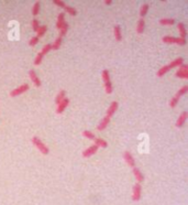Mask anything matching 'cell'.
<instances>
[{"mask_svg": "<svg viewBox=\"0 0 188 205\" xmlns=\"http://www.w3.org/2000/svg\"><path fill=\"white\" fill-rule=\"evenodd\" d=\"M65 23V12H62L57 16V21H56V29H61L63 24Z\"/></svg>", "mask_w": 188, "mask_h": 205, "instance_id": "cell-16", "label": "cell"}, {"mask_svg": "<svg viewBox=\"0 0 188 205\" xmlns=\"http://www.w3.org/2000/svg\"><path fill=\"white\" fill-rule=\"evenodd\" d=\"M64 10H65L66 13H69L70 16H76V15H77V10H76V9L73 8V7H70V6H67V4L65 6Z\"/></svg>", "mask_w": 188, "mask_h": 205, "instance_id": "cell-26", "label": "cell"}, {"mask_svg": "<svg viewBox=\"0 0 188 205\" xmlns=\"http://www.w3.org/2000/svg\"><path fill=\"white\" fill-rule=\"evenodd\" d=\"M32 142H33V144H34L35 147L38 148V150L42 152L43 155H49L50 149L47 148V146H45V144L42 142V140L40 139L38 136H34V137L32 138Z\"/></svg>", "mask_w": 188, "mask_h": 205, "instance_id": "cell-1", "label": "cell"}, {"mask_svg": "<svg viewBox=\"0 0 188 205\" xmlns=\"http://www.w3.org/2000/svg\"><path fill=\"white\" fill-rule=\"evenodd\" d=\"M68 104H69V99L66 97V98H64V99L57 105V107H56V114H62V112L65 110L66 107L68 106Z\"/></svg>", "mask_w": 188, "mask_h": 205, "instance_id": "cell-11", "label": "cell"}, {"mask_svg": "<svg viewBox=\"0 0 188 205\" xmlns=\"http://www.w3.org/2000/svg\"><path fill=\"white\" fill-rule=\"evenodd\" d=\"M101 76H102V81L106 83V82L110 81V74H109V71L108 70H104L102 73H101Z\"/></svg>", "mask_w": 188, "mask_h": 205, "instance_id": "cell-33", "label": "cell"}, {"mask_svg": "<svg viewBox=\"0 0 188 205\" xmlns=\"http://www.w3.org/2000/svg\"><path fill=\"white\" fill-rule=\"evenodd\" d=\"M53 4L58 6V7H61V8H65V6H66L65 2L62 1V0H53Z\"/></svg>", "mask_w": 188, "mask_h": 205, "instance_id": "cell-37", "label": "cell"}, {"mask_svg": "<svg viewBox=\"0 0 188 205\" xmlns=\"http://www.w3.org/2000/svg\"><path fill=\"white\" fill-rule=\"evenodd\" d=\"M177 28H178V32H179V34H181V36H179V38L186 40V36H187V30H186V26H185L183 22H179V23L177 24Z\"/></svg>", "mask_w": 188, "mask_h": 205, "instance_id": "cell-14", "label": "cell"}, {"mask_svg": "<svg viewBox=\"0 0 188 205\" xmlns=\"http://www.w3.org/2000/svg\"><path fill=\"white\" fill-rule=\"evenodd\" d=\"M113 33H115V38L117 41H121L122 40V34H121V28L119 24H115L113 27Z\"/></svg>", "mask_w": 188, "mask_h": 205, "instance_id": "cell-17", "label": "cell"}, {"mask_svg": "<svg viewBox=\"0 0 188 205\" xmlns=\"http://www.w3.org/2000/svg\"><path fill=\"white\" fill-rule=\"evenodd\" d=\"M52 50V45H51L50 43H47V44H45L44 47H43V49H42V51H41V54L44 56V55H46L50 51Z\"/></svg>", "mask_w": 188, "mask_h": 205, "instance_id": "cell-31", "label": "cell"}, {"mask_svg": "<svg viewBox=\"0 0 188 205\" xmlns=\"http://www.w3.org/2000/svg\"><path fill=\"white\" fill-rule=\"evenodd\" d=\"M118 107H119V104H118V101H112L111 104H110V106L108 107L107 115H106V116L109 117V118H110L111 116H113V115H115V112L118 110Z\"/></svg>", "mask_w": 188, "mask_h": 205, "instance_id": "cell-9", "label": "cell"}, {"mask_svg": "<svg viewBox=\"0 0 188 205\" xmlns=\"http://www.w3.org/2000/svg\"><path fill=\"white\" fill-rule=\"evenodd\" d=\"M144 28H145V21H144V19L140 18V20L138 21V24H136V32L139 34L143 33L144 32Z\"/></svg>", "mask_w": 188, "mask_h": 205, "instance_id": "cell-18", "label": "cell"}, {"mask_svg": "<svg viewBox=\"0 0 188 205\" xmlns=\"http://www.w3.org/2000/svg\"><path fill=\"white\" fill-rule=\"evenodd\" d=\"M61 44H62V38L58 36L57 39L54 41L53 44H51V45H52V50H55V51L58 50V49L61 47Z\"/></svg>", "mask_w": 188, "mask_h": 205, "instance_id": "cell-27", "label": "cell"}, {"mask_svg": "<svg viewBox=\"0 0 188 205\" xmlns=\"http://www.w3.org/2000/svg\"><path fill=\"white\" fill-rule=\"evenodd\" d=\"M29 89H30V86H29V84H21V85L18 86L17 88L12 89L11 92H10V96L15 97V96H18V95H21V94L28 92Z\"/></svg>", "mask_w": 188, "mask_h": 205, "instance_id": "cell-3", "label": "cell"}, {"mask_svg": "<svg viewBox=\"0 0 188 205\" xmlns=\"http://www.w3.org/2000/svg\"><path fill=\"white\" fill-rule=\"evenodd\" d=\"M38 42V38L35 35V36H33V38H32V39L29 41V45H30V47H34V45Z\"/></svg>", "mask_w": 188, "mask_h": 205, "instance_id": "cell-38", "label": "cell"}, {"mask_svg": "<svg viewBox=\"0 0 188 205\" xmlns=\"http://www.w3.org/2000/svg\"><path fill=\"white\" fill-rule=\"evenodd\" d=\"M105 89H106V93H107V94H111L112 93V90H113V87H112L111 81L106 82V83H105Z\"/></svg>", "mask_w": 188, "mask_h": 205, "instance_id": "cell-30", "label": "cell"}, {"mask_svg": "<svg viewBox=\"0 0 188 205\" xmlns=\"http://www.w3.org/2000/svg\"><path fill=\"white\" fill-rule=\"evenodd\" d=\"M46 30H47V27H46V26H40L38 30L36 31V36H38V39H40L41 36H43V35L45 34Z\"/></svg>", "mask_w": 188, "mask_h": 205, "instance_id": "cell-25", "label": "cell"}, {"mask_svg": "<svg viewBox=\"0 0 188 205\" xmlns=\"http://www.w3.org/2000/svg\"><path fill=\"white\" fill-rule=\"evenodd\" d=\"M97 150H98V147H97L96 144H92V146L87 148L85 151H83V157L89 158V157H91L92 155H95L97 152Z\"/></svg>", "mask_w": 188, "mask_h": 205, "instance_id": "cell-10", "label": "cell"}, {"mask_svg": "<svg viewBox=\"0 0 188 205\" xmlns=\"http://www.w3.org/2000/svg\"><path fill=\"white\" fill-rule=\"evenodd\" d=\"M132 172H133V175L135 177V180L138 181V183H141L142 181H144V175H143V173L140 171L139 168H136V166L133 168Z\"/></svg>", "mask_w": 188, "mask_h": 205, "instance_id": "cell-13", "label": "cell"}, {"mask_svg": "<svg viewBox=\"0 0 188 205\" xmlns=\"http://www.w3.org/2000/svg\"><path fill=\"white\" fill-rule=\"evenodd\" d=\"M83 136L86 137L87 139H90V140H95V138H96L95 135H94L91 131H89V130H84V131H83Z\"/></svg>", "mask_w": 188, "mask_h": 205, "instance_id": "cell-32", "label": "cell"}, {"mask_svg": "<svg viewBox=\"0 0 188 205\" xmlns=\"http://www.w3.org/2000/svg\"><path fill=\"white\" fill-rule=\"evenodd\" d=\"M171 70L168 67V65H164V66H162L161 69L158 71V73H156V75H158V77H162V76H164L166 73H168V71Z\"/></svg>", "mask_w": 188, "mask_h": 205, "instance_id": "cell-24", "label": "cell"}, {"mask_svg": "<svg viewBox=\"0 0 188 205\" xmlns=\"http://www.w3.org/2000/svg\"><path fill=\"white\" fill-rule=\"evenodd\" d=\"M32 28H33V31H38V28H40V22H38V20L36 19H33L32 20Z\"/></svg>", "mask_w": 188, "mask_h": 205, "instance_id": "cell-36", "label": "cell"}, {"mask_svg": "<svg viewBox=\"0 0 188 205\" xmlns=\"http://www.w3.org/2000/svg\"><path fill=\"white\" fill-rule=\"evenodd\" d=\"M64 98H66V92L65 90H61V92L56 95V97H55V104L58 105Z\"/></svg>", "mask_w": 188, "mask_h": 205, "instance_id": "cell-23", "label": "cell"}, {"mask_svg": "<svg viewBox=\"0 0 188 205\" xmlns=\"http://www.w3.org/2000/svg\"><path fill=\"white\" fill-rule=\"evenodd\" d=\"M187 118H188V112H187V110H184V112H183L181 115H179V117L177 118L175 126H176L177 128L183 127V126H184V124L186 123V119H187Z\"/></svg>", "mask_w": 188, "mask_h": 205, "instance_id": "cell-6", "label": "cell"}, {"mask_svg": "<svg viewBox=\"0 0 188 205\" xmlns=\"http://www.w3.org/2000/svg\"><path fill=\"white\" fill-rule=\"evenodd\" d=\"M67 30H68V23L65 22V23L63 24V27L60 29V38H63L67 33Z\"/></svg>", "mask_w": 188, "mask_h": 205, "instance_id": "cell-28", "label": "cell"}, {"mask_svg": "<svg viewBox=\"0 0 188 205\" xmlns=\"http://www.w3.org/2000/svg\"><path fill=\"white\" fill-rule=\"evenodd\" d=\"M123 158L126 160V162H127L132 169L135 168V160H134V158H133V155H131L129 151H124V152H123Z\"/></svg>", "mask_w": 188, "mask_h": 205, "instance_id": "cell-7", "label": "cell"}, {"mask_svg": "<svg viewBox=\"0 0 188 205\" xmlns=\"http://www.w3.org/2000/svg\"><path fill=\"white\" fill-rule=\"evenodd\" d=\"M29 76H30L31 81L33 82V84H34L36 87H40V86L42 85V84H41V81H40V78H38V74H36V72H35L34 70L29 71Z\"/></svg>", "mask_w": 188, "mask_h": 205, "instance_id": "cell-8", "label": "cell"}, {"mask_svg": "<svg viewBox=\"0 0 188 205\" xmlns=\"http://www.w3.org/2000/svg\"><path fill=\"white\" fill-rule=\"evenodd\" d=\"M149 8H150L149 4H144L141 6V8H140V17H141L142 19L146 16V13L149 11Z\"/></svg>", "mask_w": 188, "mask_h": 205, "instance_id": "cell-21", "label": "cell"}, {"mask_svg": "<svg viewBox=\"0 0 188 205\" xmlns=\"http://www.w3.org/2000/svg\"><path fill=\"white\" fill-rule=\"evenodd\" d=\"M95 143L94 144H96L97 147H102V148H107L108 147V142L106 141L105 139H102V138H95Z\"/></svg>", "mask_w": 188, "mask_h": 205, "instance_id": "cell-19", "label": "cell"}, {"mask_svg": "<svg viewBox=\"0 0 188 205\" xmlns=\"http://www.w3.org/2000/svg\"><path fill=\"white\" fill-rule=\"evenodd\" d=\"M109 124H110V118L107 116H105L102 119L100 120V123L98 124V126H97V129H98L99 131H102V130H105V129L108 127V125Z\"/></svg>", "mask_w": 188, "mask_h": 205, "instance_id": "cell-12", "label": "cell"}, {"mask_svg": "<svg viewBox=\"0 0 188 205\" xmlns=\"http://www.w3.org/2000/svg\"><path fill=\"white\" fill-rule=\"evenodd\" d=\"M181 64H184V58H175V60H173V61L169 63V64H167V65H168L169 69H173V67H179Z\"/></svg>", "mask_w": 188, "mask_h": 205, "instance_id": "cell-15", "label": "cell"}, {"mask_svg": "<svg viewBox=\"0 0 188 205\" xmlns=\"http://www.w3.org/2000/svg\"><path fill=\"white\" fill-rule=\"evenodd\" d=\"M175 76H176V77H179V78H185V80H187L188 78V65L187 64H181V65L178 67V70L176 71Z\"/></svg>", "mask_w": 188, "mask_h": 205, "instance_id": "cell-5", "label": "cell"}, {"mask_svg": "<svg viewBox=\"0 0 188 205\" xmlns=\"http://www.w3.org/2000/svg\"><path fill=\"white\" fill-rule=\"evenodd\" d=\"M42 60H43V55L41 54V52H40V53H38V55H36V58H35V60H34V65L35 66L40 65L41 62H42Z\"/></svg>", "mask_w": 188, "mask_h": 205, "instance_id": "cell-35", "label": "cell"}, {"mask_svg": "<svg viewBox=\"0 0 188 205\" xmlns=\"http://www.w3.org/2000/svg\"><path fill=\"white\" fill-rule=\"evenodd\" d=\"M105 4H107V6H110V4H112V1H111V0H106V1H105Z\"/></svg>", "mask_w": 188, "mask_h": 205, "instance_id": "cell-39", "label": "cell"}, {"mask_svg": "<svg viewBox=\"0 0 188 205\" xmlns=\"http://www.w3.org/2000/svg\"><path fill=\"white\" fill-rule=\"evenodd\" d=\"M187 92H188V86L187 85H184L183 87H181V88H179L178 90H177V93L175 94V97L179 99V98H181L183 95H185V94L187 93Z\"/></svg>", "mask_w": 188, "mask_h": 205, "instance_id": "cell-22", "label": "cell"}, {"mask_svg": "<svg viewBox=\"0 0 188 205\" xmlns=\"http://www.w3.org/2000/svg\"><path fill=\"white\" fill-rule=\"evenodd\" d=\"M40 6H41L40 1H36V2L33 4V8H32V15H33V16H38V11H40Z\"/></svg>", "mask_w": 188, "mask_h": 205, "instance_id": "cell-29", "label": "cell"}, {"mask_svg": "<svg viewBox=\"0 0 188 205\" xmlns=\"http://www.w3.org/2000/svg\"><path fill=\"white\" fill-rule=\"evenodd\" d=\"M178 101H179V99L174 96L173 98H172V99L169 101V104H168L169 107H171V108H174V107H176V105L178 104Z\"/></svg>", "mask_w": 188, "mask_h": 205, "instance_id": "cell-34", "label": "cell"}, {"mask_svg": "<svg viewBox=\"0 0 188 205\" xmlns=\"http://www.w3.org/2000/svg\"><path fill=\"white\" fill-rule=\"evenodd\" d=\"M163 42L167 43V44H178V45H185L186 44V40L181 39V38H175V36H171V35H165L163 36Z\"/></svg>", "mask_w": 188, "mask_h": 205, "instance_id": "cell-2", "label": "cell"}, {"mask_svg": "<svg viewBox=\"0 0 188 205\" xmlns=\"http://www.w3.org/2000/svg\"><path fill=\"white\" fill-rule=\"evenodd\" d=\"M175 22H176V21H175V19H173V18H163V19L160 20V23H161L162 26H173Z\"/></svg>", "mask_w": 188, "mask_h": 205, "instance_id": "cell-20", "label": "cell"}, {"mask_svg": "<svg viewBox=\"0 0 188 205\" xmlns=\"http://www.w3.org/2000/svg\"><path fill=\"white\" fill-rule=\"evenodd\" d=\"M141 194H142V186L140 183H135L133 185V189H132V200L134 202L140 201Z\"/></svg>", "mask_w": 188, "mask_h": 205, "instance_id": "cell-4", "label": "cell"}]
</instances>
